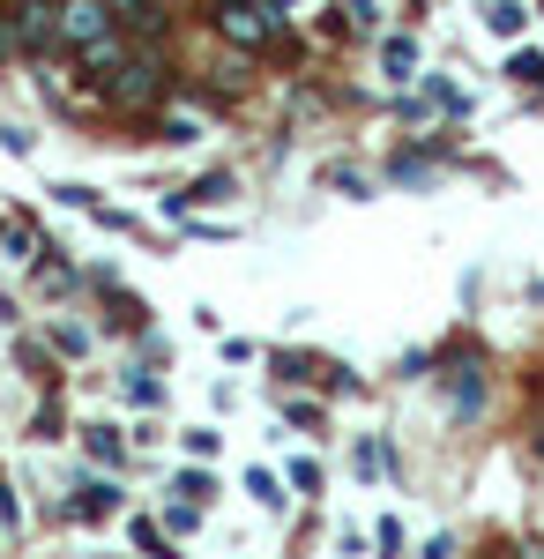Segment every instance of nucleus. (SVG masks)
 Here are the masks:
<instances>
[{"label":"nucleus","mask_w":544,"mask_h":559,"mask_svg":"<svg viewBox=\"0 0 544 559\" xmlns=\"http://www.w3.org/2000/svg\"><path fill=\"white\" fill-rule=\"evenodd\" d=\"M52 344L68 350V358H83V350H90V336H83V329H52Z\"/></svg>","instance_id":"412c9836"},{"label":"nucleus","mask_w":544,"mask_h":559,"mask_svg":"<svg viewBox=\"0 0 544 559\" xmlns=\"http://www.w3.org/2000/svg\"><path fill=\"white\" fill-rule=\"evenodd\" d=\"M380 60H388V75H411V68H418V38H388Z\"/></svg>","instance_id":"1a4fd4ad"},{"label":"nucleus","mask_w":544,"mask_h":559,"mask_svg":"<svg viewBox=\"0 0 544 559\" xmlns=\"http://www.w3.org/2000/svg\"><path fill=\"white\" fill-rule=\"evenodd\" d=\"M485 23H493V31H500V38H522V23H530V15H522V8H515V0H500V8H493V15H485Z\"/></svg>","instance_id":"ddd939ff"},{"label":"nucleus","mask_w":544,"mask_h":559,"mask_svg":"<svg viewBox=\"0 0 544 559\" xmlns=\"http://www.w3.org/2000/svg\"><path fill=\"white\" fill-rule=\"evenodd\" d=\"M247 492L261 500V508H284V492H276V477H269V471H247Z\"/></svg>","instance_id":"2eb2a0df"},{"label":"nucleus","mask_w":544,"mask_h":559,"mask_svg":"<svg viewBox=\"0 0 544 559\" xmlns=\"http://www.w3.org/2000/svg\"><path fill=\"white\" fill-rule=\"evenodd\" d=\"M113 15H120V31L134 45H165V31H172L165 0H113Z\"/></svg>","instance_id":"39448f33"},{"label":"nucleus","mask_w":544,"mask_h":559,"mask_svg":"<svg viewBox=\"0 0 544 559\" xmlns=\"http://www.w3.org/2000/svg\"><path fill=\"white\" fill-rule=\"evenodd\" d=\"M292 485L314 500V492H321V463H292Z\"/></svg>","instance_id":"aec40b11"},{"label":"nucleus","mask_w":544,"mask_h":559,"mask_svg":"<svg viewBox=\"0 0 544 559\" xmlns=\"http://www.w3.org/2000/svg\"><path fill=\"white\" fill-rule=\"evenodd\" d=\"M194 522H202V500H172V508H165V530H172V537H187Z\"/></svg>","instance_id":"f8f14e48"},{"label":"nucleus","mask_w":544,"mask_h":559,"mask_svg":"<svg viewBox=\"0 0 544 559\" xmlns=\"http://www.w3.org/2000/svg\"><path fill=\"white\" fill-rule=\"evenodd\" d=\"M284 418H292V426H321V403H314V395H292Z\"/></svg>","instance_id":"f3484780"},{"label":"nucleus","mask_w":544,"mask_h":559,"mask_svg":"<svg viewBox=\"0 0 544 559\" xmlns=\"http://www.w3.org/2000/svg\"><path fill=\"white\" fill-rule=\"evenodd\" d=\"M537 448H544V432H537Z\"/></svg>","instance_id":"b1692460"},{"label":"nucleus","mask_w":544,"mask_h":559,"mask_svg":"<svg viewBox=\"0 0 544 559\" xmlns=\"http://www.w3.org/2000/svg\"><path fill=\"white\" fill-rule=\"evenodd\" d=\"M329 187H343L351 202H366V194H374V179H366V173H351V165H335V173H329Z\"/></svg>","instance_id":"4468645a"},{"label":"nucleus","mask_w":544,"mask_h":559,"mask_svg":"<svg viewBox=\"0 0 544 559\" xmlns=\"http://www.w3.org/2000/svg\"><path fill=\"white\" fill-rule=\"evenodd\" d=\"M15 38H23V52H68V38H60V0H15Z\"/></svg>","instance_id":"7ed1b4c3"},{"label":"nucleus","mask_w":544,"mask_h":559,"mask_svg":"<svg viewBox=\"0 0 544 559\" xmlns=\"http://www.w3.org/2000/svg\"><path fill=\"white\" fill-rule=\"evenodd\" d=\"M68 515H75V522H105V515H120V485H113V477L83 485V500H75Z\"/></svg>","instance_id":"423d86ee"},{"label":"nucleus","mask_w":544,"mask_h":559,"mask_svg":"<svg viewBox=\"0 0 544 559\" xmlns=\"http://www.w3.org/2000/svg\"><path fill=\"white\" fill-rule=\"evenodd\" d=\"M216 448H224V440H216V432H210V426H194V432H187V455H202V463H210Z\"/></svg>","instance_id":"6ab92c4d"},{"label":"nucleus","mask_w":544,"mask_h":559,"mask_svg":"<svg viewBox=\"0 0 544 559\" xmlns=\"http://www.w3.org/2000/svg\"><path fill=\"white\" fill-rule=\"evenodd\" d=\"M216 38L239 45V52H261V45L276 38V8H269V0H232V8H216Z\"/></svg>","instance_id":"f03ea898"},{"label":"nucleus","mask_w":544,"mask_h":559,"mask_svg":"<svg viewBox=\"0 0 544 559\" xmlns=\"http://www.w3.org/2000/svg\"><path fill=\"white\" fill-rule=\"evenodd\" d=\"M507 75H515V83H544V52H515Z\"/></svg>","instance_id":"a211bd4d"},{"label":"nucleus","mask_w":544,"mask_h":559,"mask_svg":"<svg viewBox=\"0 0 544 559\" xmlns=\"http://www.w3.org/2000/svg\"><path fill=\"white\" fill-rule=\"evenodd\" d=\"M8 52H23V38H15V15H0V60Z\"/></svg>","instance_id":"4be33fe9"},{"label":"nucleus","mask_w":544,"mask_h":559,"mask_svg":"<svg viewBox=\"0 0 544 559\" xmlns=\"http://www.w3.org/2000/svg\"><path fill=\"white\" fill-rule=\"evenodd\" d=\"M374 0H343V8H335V31H358V38H374Z\"/></svg>","instance_id":"6e6552de"},{"label":"nucleus","mask_w":544,"mask_h":559,"mask_svg":"<svg viewBox=\"0 0 544 559\" xmlns=\"http://www.w3.org/2000/svg\"><path fill=\"white\" fill-rule=\"evenodd\" d=\"M179 202H232V179H224V173L194 179V187H187V194H179Z\"/></svg>","instance_id":"9b49d317"},{"label":"nucleus","mask_w":544,"mask_h":559,"mask_svg":"<svg viewBox=\"0 0 544 559\" xmlns=\"http://www.w3.org/2000/svg\"><path fill=\"white\" fill-rule=\"evenodd\" d=\"M127 403H134V411H157V381H150V373H134V381H127Z\"/></svg>","instance_id":"dca6fc26"},{"label":"nucleus","mask_w":544,"mask_h":559,"mask_svg":"<svg viewBox=\"0 0 544 559\" xmlns=\"http://www.w3.org/2000/svg\"><path fill=\"white\" fill-rule=\"evenodd\" d=\"M97 90H105V105H113V112H134V120H142V112H157V105H165L172 60L157 52V45H134V52H127V60H120V68H113Z\"/></svg>","instance_id":"f257e3e1"},{"label":"nucleus","mask_w":544,"mask_h":559,"mask_svg":"<svg viewBox=\"0 0 544 559\" xmlns=\"http://www.w3.org/2000/svg\"><path fill=\"white\" fill-rule=\"evenodd\" d=\"M172 492H187V500H210V492H216V477L202 471V455H194V471H179V477H172Z\"/></svg>","instance_id":"9d476101"},{"label":"nucleus","mask_w":544,"mask_h":559,"mask_svg":"<svg viewBox=\"0 0 544 559\" xmlns=\"http://www.w3.org/2000/svg\"><path fill=\"white\" fill-rule=\"evenodd\" d=\"M210 8H232V0H210Z\"/></svg>","instance_id":"5701e85b"},{"label":"nucleus","mask_w":544,"mask_h":559,"mask_svg":"<svg viewBox=\"0 0 544 559\" xmlns=\"http://www.w3.org/2000/svg\"><path fill=\"white\" fill-rule=\"evenodd\" d=\"M83 448H90V463H105V471H113V463L127 455V448H120V432H113V426H90V432H83Z\"/></svg>","instance_id":"0eeeda50"},{"label":"nucleus","mask_w":544,"mask_h":559,"mask_svg":"<svg viewBox=\"0 0 544 559\" xmlns=\"http://www.w3.org/2000/svg\"><path fill=\"white\" fill-rule=\"evenodd\" d=\"M120 15H113V0H60V38H68V52H83L90 38H105Z\"/></svg>","instance_id":"20e7f679"}]
</instances>
